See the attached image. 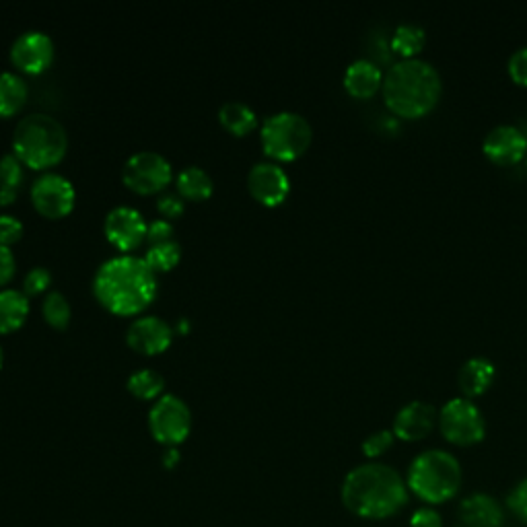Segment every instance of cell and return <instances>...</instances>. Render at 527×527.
<instances>
[{
    "instance_id": "cell-1",
    "label": "cell",
    "mask_w": 527,
    "mask_h": 527,
    "mask_svg": "<svg viewBox=\"0 0 527 527\" xmlns=\"http://www.w3.org/2000/svg\"><path fill=\"white\" fill-rule=\"evenodd\" d=\"M93 293L118 315L143 311L157 293L155 270L145 256L118 254L103 260L93 276Z\"/></svg>"
},
{
    "instance_id": "cell-2",
    "label": "cell",
    "mask_w": 527,
    "mask_h": 527,
    "mask_svg": "<svg viewBox=\"0 0 527 527\" xmlns=\"http://www.w3.org/2000/svg\"><path fill=\"white\" fill-rule=\"evenodd\" d=\"M408 501L402 476L385 464H363L350 470L342 484L344 507L363 519H385Z\"/></svg>"
},
{
    "instance_id": "cell-3",
    "label": "cell",
    "mask_w": 527,
    "mask_h": 527,
    "mask_svg": "<svg viewBox=\"0 0 527 527\" xmlns=\"http://www.w3.org/2000/svg\"><path fill=\"white\" fill-rule=\"evenodd\" d=\"M383 99L402 118H420L431 112L443 91L439 70L423 58H402L383 77Z\"/></svg>"
},
{
    "instance_id": "cell-4",
    "label": "cell",
    "mask_w": 527,
    "mask_h": 527,
    "mask_svg": "<svg viewBox=\"0 0 527 527\" xmlns=\"http://www.w3.org/2000/svg\"><path fill=\"white\" fill-rule=\"evenodd\" d=\"M11 147L23 165L48 169L66 155L68 134L58 118L33 112L17 122L11 136Z\"/></svg>"
},
{
    "instance_id": "cell-5",
    "label": "cell",
    "mask_w": 527,
    "mask_h": 527,
    "mask_svg": "<svg viewBox=\"0 0 527 527\" xmlns=\"http://www.w3.org/2000/svg\"><path fill=\"white\" fill-rule=\"evenodd\" d=\"M462 466L455 455L443 449H429L416 455L408 470V488L425 503H445L458 495Z\"/></svg>"
},
{
    "instance_id": "cell-6",
    "label": "cell",
    "mask_w": 527,
    "mask_h": 527,
    "mask_svg": "<svg viewBox=\"0 0 527 527\" xmlns=\"http://www.w3.org/2000/svg\"><path fill=\"white\" fill-rule=\"evenodd\" d=\"M313 130L305 116L297 112H276L266 116L260 128V140L268 157L276 161H293L311 145Z\"/></svg>"
},
{
    "instance_id": "cell-7",
    "label": "cell",
    "mask_w": 527,
    "mask_h": 527,
    "mask_svg": "<svg viewBox=\"0 0 527 527\" xmlns=\"http://www.w3.org/2000/svg\"><path fill=\"white\" fill-rule=\"evenodd\" d=\"M149 429L159 443L175 447L192 429V412L178 394H161L149 412Z\"/></svg>"
},
{
    "instance_id": "cell-8",
    "label": "cell",
    "mask_w": 527,
    "mask_h": 527,
    "mask_svg": "<svg viewBox=\"0 0 527 527\" xmlns=\"http://www.w3.org/2000/svg\"><path fill=\"white\" fill-rule=\"evenodd\" d=\"M443 437L455 445H474L484 439L486 423L480 408L470 398H453L439 410Z\"/></svg>"
},
{
    "instance_id": "cell-9",
    "label": "cell",
    "mask_w": 527,
    "mask_h": 527,
    "mask_svg": "<svg viewBox=\"0 0 527 527\" xmlns=\"http://www.w3.org/2000/svg\"><path fill=\"white\" fill-rule=\"evenodd\" d=\"M173 178V167L169 159L157 151L132 153L122 169V180L128 188L138 194L161 192Z\"/></svg>"
},
{
    "instance_id": "cell-10",
    "label": "cell",
    "mask_w": 527,
    "mask_h": 527,
    "mask_svg": "<svg viewBox=\"0 0 527 527\" xmlns=\"http://www.w3.org/2000/svg\"><path fill=\"white\" fill-rule=\"evenodd\" d=\"M31 200L42 215L58 219L73 210L77 190L66 175L58 171H44L31 184Z\"/></svg>"
},
{
    "instance_id": "cell-11",
    "label": "cell",
    "mask_w": 527,
    "mask_h": 527,
    "mask_svg": "<svg viewBox=\"0 0 527 527\" xmlns=\"http://www.w3.org/2000/svg\"><path fill=\"white\" fill-rule=\"evenodd\" d=\"M11 60L23 73L38 75L54 60V40L46 31L27 29L13 40Z\"/></svg>"
},
{
    "instance_id": "cell-12",
    "label": "cell",
    "mask_w": 527,
    "mask_h": 527,
    "mask_svg": "<svg viewBox=\"0 0 527 527\" xmlns=\"http://www.w3.org/2000/svg\"><path fill=\"white\" fill-rule=\"evenodd\" d=\"M147 227L149 223L145 221L143 213L130 204L114 206L103 221L105 235L122 252L136 248L140 241L147 239Z\"/></svg>"
},
{
    "instance_id": "cell-13",
    "label": "cell",
    "mask_w": 527,
    "mask_h": 527,
    "mask_svg": "<svg viewBox=\"0 0 527 527\" xmlns=\"http://www.w3.org/2000/svg\"><path fill=\"white\" fill-rule=\"evenodd\" d=\"M248 188L258 202L276 206L287 198L291 180L283 165H278L276 161H258L248 173Z\"/></svg>"
},
{
    "instance_id": "cell-14",
    "label": "cell",
    "mask_w": 527,
    "mask_h": 527,
    "mask_svg": "<svg viewBox=\"0 0 527 527\" xmlns=\"http://www.w3.org/2000/svg\"><path fill=\"white\" fill-rule=\"evenodd\" d=\"M482 151L493 163L513 165L527 155V136L515 124H499L486 132Z\"/></svg>"
},
{
    "instance_id": "cell-15",
    "label": "cell",
    "mask_w": 527,
    "mask_h": 527,
    "mask_svg": "<svg viewBox=\"0 0 527 527\" xmlns=\"http://www.w3.org/2000/svg\"><path fill=\"white\" fill-rule=\"evenodd\" d=\"M173 328L159 315H138L126 330V342L145 355H157L171 344Z\"/></svg>"
},
{
    "instance_id": "cell-16",
    "label": "cell",
    "mask_w": 527,
    "mask_h": 527,
    "mask_svg": "<svg viewBox=\"0 0 527 527\" xmlns=\"http://www.w3.org/2000/svg\"><path fill=\"white\" fill-rule=\"evenodd\" d=\"M439 418V412L433 404L414 400L400 408L394 418V435L402 441H420L425 439Z\"/></svg>"
},
{
    "instance_id": "cell-17",
    "label": "cell",
    "mask_w": 527,
    "mask_h": 527,
    "mask_svg": "<svg viewBox=\"0 0 527 527\" xmlns=\"http://www.w3.org/2000/svg\"><path fill=\"white\" fill-rule=\"evenodd\" d=\"M381 85H383L381 68L373 60L359 58L348 64L346 73H344V87L353 97L367 99L375 95Z\"/></svg>"
},
{
    "instance_id": "cell-18",
    "label": "cell",
    "mask_w": 527,
    "mask_h": 527,
    "mask_svg": "<svg viewBox=\"0 0 527 527\" xmlns=\"http://www.w3.org/2000/svg\"><path fill=\"white\" fill-rule=\"evenodd\" d=\"M460 517L464 527H503V509L501 505L484 493H476L462 501Z\"/></svg>"
},
{
    "instance_id": "cell-19",
    "label": "cell",
    "mask_w": 527,
    "mask_h": 527,
    "mask_svg": "<svg viewBox=\"0 0 527 527\" xmlns=\"http://www.w3.org/2000/svg\"><path fill=\"white\" fill-rule=\"evenodd\" d=\"M495 375H497V369L493 361L486 357H472L462 365L458 383H460L462 392L466 394V398H474L488 390V385L493 383Z\"/></svg>"
},
{
    "instance_id": "cell-20",
    "label": "cell",
    "mask_w": 527,
    "mask_h": 527,
    "mask_svg": "<svg viewBox=\"0 0 527 527\" xmlns=\"http://www.w3.org/2000/svg\"><path fill=\"white\" fill-rule=\"evenodd\" d=\"M175 188L182 198L190 200H204L213 194L215 182L210 173L200 165H186L175 175Z\"/></svg>"
},
{
    "instance_id": "cell-21",
    "label": "cell",
    "mask_w": 527,
    "mask_h": 527,
    "mask_svg": "<svg viewBox=\"0 0 527 527\" xmlns=\"http://www.w3.org/2000/svg\"><path fill=\"white\" fill-rule=\"evenodd\" d=\"M29 313V297L21 289H0V334L17 330Z\"/></svg>"
},
{
    "instance_id": "cell-22",
    "label": "cell",
    "mask_w": 527,
    "mask_h": 527,
    "mask_svg": "<svg viewBox=\"0 0 527 527\" xmlns=\"http://www.w3.org/2000/svg\"><path fill=\"white\" fill-rule=\"evenodd\" d=\"M27 99V83L13 70H0V116L17 114Z\"/></svg>"
},
{
    "instance_id": "cell-23",
    "label": "cell",
    "mask_w": 527,
    "mask_h": 527,
    "mask_svg": "<svg viewBox=\"0 0 527 527\" xmlns=\"http://www.w3.org/2000/svg\"><path fill=\"white\" fill-rule=\"evenodd\" d=\"M219 120L233 134H248L258 124V116L252 105L239 101V99H231L221 105Z\"/></svg>"
},
{
    "instance_id": "cell-24",
    "label": "cell",
    "mask_w": 527,
    "mask_h": 527,
    "mask_svg": "<svg viewBox=\"0 0 527 527\" xmlns=\"http://www.w3.org/2000/svg\"><path fill=\"white\" fill-rule=\"evenodd\" d=\"M23 178V163L15 153H5L0 157V204H9L19 196Z\"/></svg>"
},
{
    "instance_id": "cell-25",
    "label": "cell",
    "mask_w": 527,
    "mask_h": 527,
    "mask_svg": "<svg viewBox=\"0 0 527 527\" xmlns=\"http://www.w3.org/2000/svg\"><path fill=\"white\" fill-rule=\"evenodd\" d=\"M128 390L136 396V398H145V400H157L163 394L165 388V379L163 375L153 369V367H140L136 371H132L128 375Z\"/></svg>"
},
{
    "instance_id": "cell-26",
    "label": "cell",
    "mask_w": 527,
    "mask_h": 527,
    "mask_svg": "<svg viewBox=\"0 0 527 527\" xmlns=\"http://www.w3.org/2000/svg\"><path fill=\"white\" fill-rule=\"evenodd\" d=\"M427 40L425 29L416 23H400L392 35V50L404 58H414L416 52L423 50Z\"/></svg>"
},
{
    "instance_id": "cell-27",
    "label": "cell",
    "mask_w": 527,
    "mask_h": 527,
    "mask_svg": "<svg viewBox=\"0 0 527 527\" xmlns=\"http://www.w3.org/2000/svg\"><path fill=\"white\" fill-rule=\"evenodd\" d=\"M182 258V243L178 239H167V241H157L149 243V248L145 252V260L155 272H163L173 268Z\"/></svg>"
},
{
    "instance_id": "cell-28",
    "label": "cell",
    "mask_w": 527,
    "mask_h": 527,
    "mask_svg": "<svg viewBox=\"0 0 527 527\" xmlns=\"http://www.w3.org/2000/svg\"><path fill=\"white\" fill-rule=\"evenodd\" d=\"M42 311H44V318L50 326L62 330L68 326L70 322V313H73V309H70V301L66 299V295L62 291H50L46 297H44V303H42Z\"/></svg>"
},
{
    "instance_id": "cell-29",
    "label": "cell",
    "mask_w": 527,
    "mask_h": 527,
    "mask_svg": "<svg viewBox=\"0 0 527 527\" xmlns=\"http://www.w3.org/2000/svg\"><path fill=\"white\" fill-rule=\"evenodd\" d=\"M52 283V272L38 264V266H31L25 276H23V293L27 297H33V295H40L42 291H46Z\"/></svg>"
},
{
    "instance_id": "cell-30",
    "label": "cell",
    "mask_w": 527,
    "mask_h": 527,
    "mask_svg": "<svg viewBox=\"0 0 527 527\" xmlns=\"http://www.w3.org/2000/svg\"><path fill=\"white\" fill-rule=\"evenodd\" d=\"M157 208H159V213L165 215L167 219H175V217H180L184 213L186 202L178 194V190H175V192H161L157 196Z\"/></svg>"
},
{
    "instance_id": "cell-31",
    "label": "cell",
    "mask_w": 527,
    "mask_h": 527,
    "mask_svg": "<svg viewBox=\"0 0 527 527\" xmlns=\"http://www.w3.org/2000/svg\"><path fill=\"white\" fill-rule=\"evenodd\" d=\"M394 431H377L373 435H369L365 441H363V451L367 458H377V455L385 453L392 443H394Z\"/></svg>"
},
{
    "instance_id": "cell-32",
    "label": "cell",
    "mask_w": 527,
    "mask_h": 527,
    "mask_svg": "<svg viewBox=\"0 0 527 527\" xmlns=\"http://www.w3.org/2000/svg\"><path fill=\"white\" fill-rule=\"evenodd\" d=\"M507 505L509 509L513 511V515L517 519H521L523 523H527V478L521 480L513 490L511 495L507 499Z\"/></svg>"
},
{
    "instance_id": "cell-33",
    "label": "cell",
    "mask_w": 527,
    "mask_h": 527,
    "mask_svg": "<svg viewBox=\"0 0 527 527\" xmlns=\"http://www.w3.org/2000/svg\"><path fill=\"white\" fill-rule=\"evenodd\" d=\"M25 227L23 221L17 219L15 215H0V243H15L21 239Z\"/></svg>"
},
{
    "instance_id": "cell-34",
    "label": "cell",
    "mask_w": 527,
    "mask_h": 527,
    "mask_svg": "<svg viewBox=\"0 0 527 527\" xmlns=\"http://www.w3.org/2000/svg\"><path fill=\"white\" fill-rule=\"evenodd\" d=\"M509 75L515 83L527 87V46L517 48L509 58Z\"/></svg>"
},
{
    "instance_id": "cell-35",
    "label": "cell",
    "mask_w": 527,
    "mask_h": 527,
    "mask_svg": "<svg viewBox=\"0 0 527 527\" xmlns=\"http://www.w3.org/2000/svg\"><path fill=\"white\" fill-rule=\"evenodd\" d=\"M17 270V260L13 250L7 243H0V285L9 283V280L15 276Z\"/></svg>"
},
{
    "instance_id": "cell-36",
    "label": "cell",
    "mask_w": 527,
    "mask_h": 527,
    "mask_svg": "<svg viewBox=\"0 0 527 527\" xmlns=\"http://www.w3.org/2000/svg\"><path fill=\"white\" fill-rule=\"evenodd\" d=\"M173 225L167 219H153L147 227V241L157 243V241H167L173 239Z\"/></svg>"
},
{
    "instance_id": "cell-37",
    "label": "cell",
    "mask_w": 527,
    "mask_h": 527,
    "mask_svg": "<svg viewBox=\"0 0 527 527\" xmlns=\"http://www.w3.org/2000/svg\"><path fill=\"white\" fill-rule=\"evenodd\" d=\"M410 527H443V521H441V515L435 509L423 507V509H418L412 515Z\"/></svg>"
},
{
    "instance_id": "cell-38",
    "label": "cell",
    "mask_w": 527,
    "mask_h": 527,
    "mask_svg": "<svg viewBox=\"0 0 527 527\" xmlns=\"http://www.w3.org/2000/svg\"><path fill=\"white\" fill-rule=\"evenodd\" d=\"M178 458H180V453H178V449H175V447H169V449L165 451V464H167V466H171V464L178 462Z\"/></svg>"
},
{
    "instance_id": "cell-39",
    "label": "cell",
    "mask_w": 527,
    "mask_h": 527,
    "mask_svg": "<svg viewBox=\"0 0 527 527\" xmlns=\"http://www.w3.org/2000/svg\"><path fill=\"white\" fill-rule=\"evenodd\" d=\"M3 361H5V353H3V346H0V367H3Z\"/></svg>"
}]
</instances>
